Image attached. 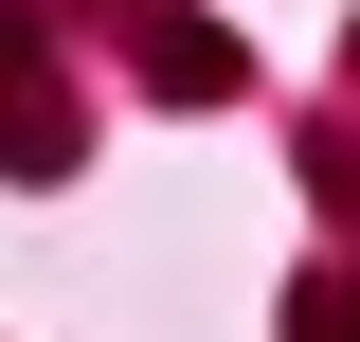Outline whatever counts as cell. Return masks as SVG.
Instances as JSON below:
<instances>
[{"mask_svg": "<svg viewBox=\"0 0 360 342\" xmlns=\"http://www.w3.org/2000/svg\"><path fill=\"white\" fill-rule=\"evenodd\" d=\"M307 342H360V306H342V289H307Z\"/></svg>", "mask_w": 360, "mask_h": 342, "instance_id": "6da1fadb", "label": "cell"}]
</instances>
